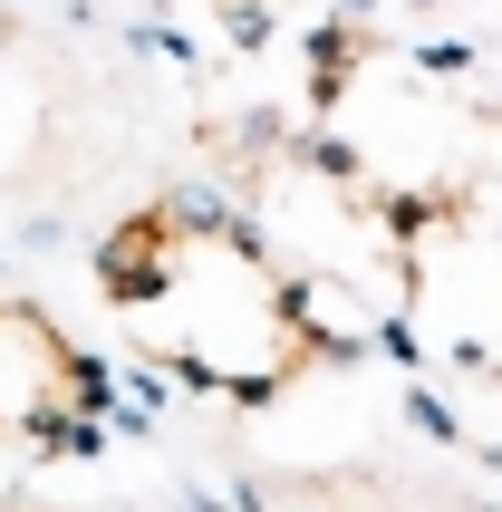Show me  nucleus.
I'll return each instance as SVG.
<instances>
[{
	"instance_id": "1",
	"label": "nucleus",
	"mask_w": 502,
	"mask_h": 512,
	"mask_svg": "<svg viewBox=\"0 0 502 512\" xmlns=\"http://www.w3.org/2000/svg\"><path fill=\"white\" fill-rule=\"evenodd\" d=\"M97 290H107L116 329L155 358V368L194 377L213 397H280L319 368V319L300 290L261 252V232L213 213L194 194H155L97 242Z\"/></svg>"
},
{
	"instance_id": "2",
	"label": "nucleus",
	"mask_w": 502,
	"mask_h": 512,
	"mask_svg": "<svg viewBox=\"0 0 502 512\" xmlns=\"http://www.w3.org/2000/svg\"><path fill=\"white\" fill-rule=\"evenodd\" d=\"M97 406H107V368H97L39 300L0 290V435L68 445V435L97 426Z\"/></svg>"
}]
</instances>
